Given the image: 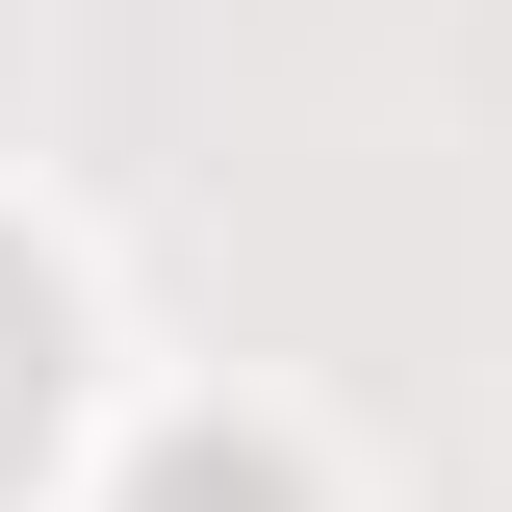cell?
<instances>
[{
    "mask_svg": "<svg viewBox=\"0 0 512 512\" xmlns=\"http://www.w3.org/2000/svg\"><path fill=\"white\" fill-rule=\"evenodd\" d=\"M52 436V282H26V256H0V461Z\"/></svg>",
    "mask_w": 512,
    "mask_h": 512,
    "instance_id": "cell-1",
    "label": "cell"
},
{
    "mask_svg": "<svg viewBox=\"0 0 512 512\" xmlns=\"http://www.w3.org/2000/svg\"><path fill=\"white\" fill-rule=\"evenodd\" d=\"M128 512H308V487H282V461H231V436H180V461H154Z\"/></svg>",
    "mask_w": 512,
    "mask_h": 512,
    "instance_id": "cell-2",
    "label": "cell"
}]
</instances>
